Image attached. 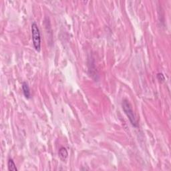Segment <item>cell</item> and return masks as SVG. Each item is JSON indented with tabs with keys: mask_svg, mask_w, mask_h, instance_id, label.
Wrapping results in <instances>:
<instances>
[{
	"mask_svg": "<svg viewBox=\"0 0 171 171\" xmlns=\"http://www.w3.org/2000/svg\"><path fill=\"white\" fill-rule=\"evenodd\" d=\"M8 170H11V171H17L18 170V168L16 167V165L13 159H9L8 162Z\"/></svg>",
	"mask_w": 171,
	"mask_h": 171,
	"instance_id": "5b68a950",
	"label": "cell"
},
{
	"mask_svg": "<svg viewBox=\"0 0 171 171\" xmlns=\"http://www.w3.org/2000/svg\"><path fill=\"white\" fill-rule=\"evenodd\" d=\"M122 106H123V109L126 115L128 117V118L129 119V121L131 123L132 125L134 127H136V128H138V121L136 120L135 114L134 113V111L133 108H132V106L130 104V102H128V100H124L123 101V103H122Z\"/></svg>",
	"mask_w": 171,
	"mask_h": 171,
	"instance_id": "6da1fadb",
	"label": "cell"
},
{
	"mask_svg": "<svg viewBox=\"0 0 171 171\" xmlns=\"http://www.w3.org/2000/svg\"><path fill=\"white\" fill-rule=\"evenodd\" d=\"M157 79L159 80V82H165V76L163 75V74H162V73H158V74H157Z\"/></svg>",
	"mask_w": 171,
	"mask_h": 171,
	"instance_id": "8992f818",
	"label": "cell"
},
{
	"mask_svg": "<svg viewBox=\"0 0 171 171\" xmlns=\"http://www.w3.org/2000/svg\"><path fill=\"white\" fill-rule=\"evenodd\" d=\"M22 90L24 96H25L27 99L31 98V92L30 87H29L28 83L26 82H24L22 83Z\"/></svg>",
	"mask_w": 171,
	"mask_h": 171,
	"instance_id": "3957f363",
	"label": "cell"
},
{
	"mask_svg": "<svg viewBox=\"0 0 171 171\" xmlns=\"http://www.w3.org/2000/svg\"><path fill=\"white\" fill-rule=\"evenodd\" d=\"M58 156L61 160L62 161H66L68 156V152L66 150V148L64 147H62L60 148L58 151Z\"/></svg>",
	"mask_w": 171,
	"mask_h": 171,
	"instance_id": "277c9868",
	"label": "cell"
},
{
	"mask_svg": "<svg viewBox=\"0 0 171 171\" xmlns=\"http://www.w3.org/2000/svg\"><path fill=\"white\" fill-rule=\"evenodd\" d=\"M31 36H32L33 45L35 50L38 52H40L41 50V35L40 31L39 29L37 24L33 22L31 27Z\"/></svg>",
	"mask_w": 171,
	"mask_h": 171,
	"instance_id": "7a4b0ae2",
	"label": "cell"
}]
</instances>
